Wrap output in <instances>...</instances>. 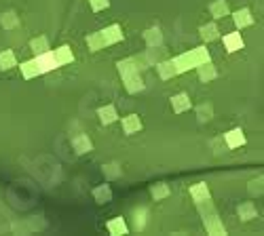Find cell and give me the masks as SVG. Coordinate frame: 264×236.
I'll return each instance as SVG.
<instances>
[{"mask_svg":"<svg viewBox=\"0 0 264 236\" xmlns=\"http://www.w3.org/2000/svg\"><path fill=\"white\" fill-rule=\"evenodd\" d=\"M146 68H148V64H146V59H144V55L142 57H127V59H123V62L116 64V70L121 76L142 72V70H146Z\"/></svg>","mask_w":264,"mask_h":236,"instance_id":"obj_1","label":"cell"},{"mask_svg":"<svg viewBox=\"0 0 264 236\" xmlns=\"http://www.w3.org/2000/svg\"><path fill=\"white\" fill-rule=\"evenodd\" d=\"M36 59V66H38V72L40 74H47V72H53V70H57V62H55V55L53 51H45V53H38L34 57Z\"/></svg>","mask_w":264,"mask_h":236,"instance_id":"obj_2","label":"cell"},{"mask_svg":"<svg viewBox=\"0 0 264 236\" xmlns=\"http://www.w3.org/2000/svg\"><path fill=\"white\" fill-rule=\"evenodd\" d=\"M102 32V38L106 42V46H110V44H116V42H121L125 38V34H123V28L118 26V23H112V26H108Z\"/></svg>","mask_w":264,"mask_h":236,"instance_id":"obj_3","label":"cell"},{"mask_svg":"<svg viewBox=\"0 0 264 236\" xmlns=\"http://www.w3.org/2000/svg\"><path fill=\"white\" fill-rule=\"evenodd\" d=\"M123 87H125L127 93H131V95H136V93H140V91L146 89V85H144V78L140 76V72H134V74L123 76Z\"/></svg>","mask_w":264,"mask_h":236,"instance_id":"obj_4","label":"cell"},{"mask_svg":"<svg viewBox=\"0 0 264 236\" xmlns=\"http://www.w3.org/2000/svg\"><path fill=\"white\" fill-rule=\"evenodd\" d=\"M222 42H224V49L229 51V53H237V51H241L243 46H245L241 32H231V34H224V36H222Z\"/></svg>","mask_w":264,"mask_h":236,"instance_id":"obj_5","label":"cell"},{"mask_svg":"<svg viewBox=\"0 0 264 236\" xmlns=\"http://www.w3.org/2000/svg\"><path fill=\"white\" fill-rule=\"evenodd\" d=\"M224 141H226V146H229V150H239V148H243L245 146V133H243V129H233V131H229L224 135Z\"/></svg>","mask_w":264,"mask_h":236,"instance_id":"obj_6","label":"cell"},{"mask_svg":"<svg viewBox=\"0 0 264 236\" xmlns=\"http://www.w3.org/2000/svg\"><path fill=\"white\" fill-rule=\"evenodd\" d=\"M121 127H123L125 135H136V133L142 131V118L138 114H129L121 121Z\"/></svg>","mask_w":264,"mask_h":236,"instance_id":"obj_7","label":"cell"},{"mask_svg":"<svg viewBox=\"0 0 264 236\" xmlns=\"http://www.w3.org/2000/svg\"><path fill=\"white\" fill-rule=\"evenodd\" d=\"M203 221H205V230H207V234H213V236H222V234H226V228H224L222 219L215 215V213H211V215H207V217H203Z\"/></svg>","mask_w":264,"mask_h":236,"instance_id":"obj_8","label":"cell"},{"mask_svg":"<svg viewBox=\"0 0 264 236\" xmlns=\"http://www.w3.org/2000/svg\"><path fill=\"white\" fill-rule=\"evenodd\" d=\"M72 150L76 152V154H87V152H91L93 150V144H91V139L85 135V133H78V135H74L72 137Z\"/></svg>","mask_w":264,"mask_h":236,"instance_id":"obj_9","label":"cell"},{"mask_svg":"<svg viewBox=\"0 0 264 236\" xmlns=\"http://www.w3.org/2000/svg\"><path fill=\"white\" fill-rule=\"evenodd\" d=\"M188 194H190V198H193L197 205H199V203H205V200H209V196H211V194H209V188H207L205 182H199V184H195V186H190Z\"/></svg>","mask_w":264,"mask_h":236,"instance_id":"obj_10","label":"cell"},{"mask_svg":"<svg viewBox=\"0 0 264 236\" xmlns=\"http://www.w3.org/2000/svg\"><path fill=\"white\" fill-rule=\"evenodd\" d=\"M171 108L175 114H182V112H188L193 108V101H190L188 93H178V95L171 97Z\"/></svg>","mask_w":264,"mask_h":236,"instance_id":"obj_11","label":"cell"},{"mask_svg":"<svg viewBox=\"0 0 264 236\" xmlns=\"http://www.w3.org/2000/svg\"><path fill=\"white\" fill-rule=\"evenodd\" d=\"M233 19H235L237 30L249 28L251 23H254V15H251V11H249V9H239L237 13H233Z\"/></svg>","mask_w":264,"mask_h":236,"instance_id":"obj_12","label":"cell"},{"mask_svg":"<svg viewBox=\"0 0 264 236\" xmlns=\"http://www.w3.org/2000/svg\"><path fill=\"white\" fill-rule=\"evenodd\" d=\"M106 230L110 232L112 236H125V234H129V226L125 223L123 217H112L110 221L106 223Z\"/></svg>","mask_w":264,"mask_h":236,"instance_id":"obj_13","label":"cell"},{"mask_svg":"<svg viewBox=\"0 0 264 236\" xmlns=\"http://www.w3.org/2000/svg\"><path fill=\"white\" fill-rule=\"evenodd\" d=\"M209 15L213 19H224V17H229L231 15V7L226 0H215V3L209 5Z\"/></svg>","mask_w":264,"mask_h":236,"instance_id":"obj_14","label":"cell"},{"mask_svg":"<svg viewBox=\"0 0 264 236\" xmlns=\"http://www.w3.org/2000/svg\"><path fill=\"white\" fill-rule=\"evenodd\" d=\"M53 55H55V62H57V66H68V64L74 62V53H72V49H70L68 44L57 46V49L53 51Z\"/></svg>","mask_w":264,"mask_h":236,"instance_id":"obj_15","label":"cell"},{"mask_svg":"<svg viewBox=\"0 0 264 236\" xmlns=\"http://www.w3.org/2000/svg\"><path fill=\"white\" fill-rule=\"evenodd\" d=\"M237 215L241 221H251V219H256L258 217V211H256V205L251 203V200H247V203H241L237 209Z\"/></svg>","mask_w":264,"mask_h":236,"instance_id":"obj_16","label":"cell"},{"mask_svg":"<svg viewBox=\"0 0 264 236\" xmlns=\"http://www.w3.org/2000/svg\"><path fill=\"white\" fill-rule=\"evenodd\" d=\"M98 116H100V123L102 125H112L116 118H118V112H116V105L108 103V105H102L98 110Z\"/></svg>","mask_w":264,"mask_h":236,"instance_id":"obj_17","label":"cell"},{"mask_svg":"<svg viewBox=\"0 0 264 236\" xmlns=\"http://www.w3.org/2000/svg\"><path fill=\"white\" fill-rule=\"evenodd\" d=\"M199 34H201V38L205 40V42H211V40H218L220 38V28H218V23H205V26H201L199 28Z\"/></svg>","mask_w":264,"mask_h":236,"instance_id":"obj_18","label":"cell"},{"mask_svg":"<svg viewBox=\"0 0 264 236\" xmlns=\"http://www.w3.org/2000/svg\"><path fill=\"white\" fill-rule=\"evenodd\" d=\"M197 72H199L201 82H211V80H215V76H218V70H215V66L211 62H205V64L197 66Z\"/></svg>","mask_w":264,"mask_h":236,"instance_id":"obj_19","label":"cell"},{"mask_svg":"<svg viewBox=\"0 0 264 236\" xmlns=\"http://www.w3.org/2000/svg\"><path fill=\"white\" fill-rule=\"evenodd\" d=\"M157 72L163 80H169L173 78L178 72H175V66H173V59H161V62L157 64Z\"/></svg>","mask_w":264,"mask_h":236,"instance_id":"obj_20","label":"cell"},{"mask_svg":"<svg viewBox=\"0 0 264 236\" xmlns=\"http://www.w3.org/2000/svg\"><path fill=\"white\" fill-rule=\"evenodd\" d=\"M93 198H95V203L98 205H106V203H110L112 200V188L108 186V184H102L98 186L93 190Z\"/></svg>","mask_w":264,"mask_h":236,"instance_id":"obj_21","label":"cell"},{"mask_svg":"<svg viewBox=\"0 0 264 236\" xmlns=\"http://www.w3.org/2000/svg\"><path fill=\"white\" fill-rule=\"evenodd\" d=\"M173 66H175L178 74H184V72H188V70H195V64H193V59H190L188 53H182V55L173 57Z\"/></svg>","mask_w":264,"mask_h":236,"instance_id":"obj_22","label":"cell"},{"mask_svg":"<svg viewBox=\"0 0 264 236\" xmlns=\"http://www.w3.org/2000/svg\"><path fill=\"white\" fill-rule=\"evenodd\" d=\"M144 59H146L148 66H157L161 59H165V49H163V44H161V46H148V51L144 53Z\"/></svg>","mask_w":264,"mask_h":236,"instance_id":"obj_23","label":"cell"},{"mask_svg":"<svg viewBox=\"0 0 264 236\" xmlns=\"http://www.w3.org/2000/svg\"><path fill=\"white\" fill-rule=\"evenodd\" d=\"M188 55H190V59H193L195 68L201 66V64H205V62H211V55H209V49H207V46H197V49L188 51Z\"/></svg>","mask_w":264,"mask_h":236,"instance_id":"obj_24","label":"cell"},{"mask_svg":"<svg viewBox=\"0 0 264 236\" xmlns=\"http://www.w3.org/2000/svg\"><path fill=\"white\" fill-rule=\"evenodd\" d=\"M19 70H21V76L30 80V78H36L40 72H38V66H36V59H28V62L19 64Z\"/></svg>","mask_w":264,"mask_h":236,"instance_id":"obj_25","label":"cell"},{"mask_svg":"<svg viewBox=\"0 0 264 236\" xmlns=\"http://www.w3.org/2000/svg\"><path fill=\"white\" fill-rule=\"evenodd\" d=\"M85 40H87V49H89L91 53H98V51H102L104 46H106V42H104V38H102V32H93V34H89Z\"/></svg>","mask_w":264,"mask_h":236,"instance_id":"obj_26","label":"cell"},{"mask_svg":"<svg viewBox=\"0 0 264 236\" xmlns=\"http://www.w3.org/2000/svg\"><path fill=\"white\" fill-rule=\"evenodd\" d=\"M144 40H146L148 46H161L163 44V32L159 28H150L144 32Z\"/></svg>","mask_w":264,"mask_h":236,"instance_id":"obj_27","label":"cell"},{"mask_svg":"<svg viewBox=\"0 0 264 236\" xmlns=\"http://www.w3.org/2000/svg\"><path fill=\"white\" fill-rule=\"evenodd\" d=\"M17 66V57L13 51H0V70L7 72V70H13Z\"/></svg>","mask_w":264,"mask_h":236,"instance_id":"obj_28","label":"cell"},{"mask_svg":"<svg viewBox=\"0 0 264 236\" xmlns=\"http://www.w3.org/2000/svg\"><path fill=\"white\" fill-rule=\"evenodd\" d=\"M213 118V105L211 103H201L197 105V121L203 125V123H209Z\"/></svg>","mask_w":264,"mask_h":236,"instance_id":"obj_29","label":"cell"},{"mask_svg":"<svg viewBox=\"0 0 264 236\" xmlns=\"http://www.w3.org/2000/svg\"><path fill=\"white\" fill-rule=\"evenodd\" d=\"M30 49H32L34 55L49 51V38H47V36H36V38H32V40H30Z\"/></svg>","mask_w":264,"mask_h":236,"instance_id":"obj_30","label":"cell"},{"mask_svg":"<svg viewBox=\"0 0 264 236\" xmlns=\"http://www.w3.org/2000/svg\"><path fill=\"white\" fill-rule=\"evenodd\" d=\"M0 23H3L5 30H15V28H19V15H15L13 11L3 13V15H0Z\"/></svg>","mask_w":264,"mask_h":236,"instance_id":"obj_31","label":"cell"},{"mask_svg":"<svg viewBox=\"0 0 264 236\" xmlns=\"http://www.w3.org/2000/svg\"><path fill=\"white\" fill-rule=\"evenodd\" d=\"M150 194H152V198L154 200H165L167 196H169L171 194V188L169 186H167V184H154L152 188H150Z\"/></svg>","mask_w":264,"mask_h":236,"instance_id":"obj_32","label":"cell"},{"mask_svg":"<svg viewBox=\"0 0 264 236\" xmlns=\"http://www.w3.org/2000/svg\"><path fill=\"white\" fill-rule=\"evenodd\" d=\"M104 175L108 177V180H116V177H121L123 175L121 164H118V162H108L104 167Z\"/></svg>","mask_w":264,"mask_h":236,"instance_id":"obj_33","label":"cell"},{"mask_svg":"<svg viewBox=\"0 0 264 236\" xmlns=\"http://www.w3.org/2000/svg\"><path fill=\"white\" fill-rule=\"evenodd\" d=\"M211 150L215 156H220L224 152H229V146H226V141L222 137H215V139H211Z\"/></svg>","mask_w":264,"mask_h":236,"instance_id":"obj_34","label":"cell"},{"mask_svg":"<svg viewBox=\"0 0 264 236\" xmlns=\"http://www.w3.org/2000/svg\"><path fill=\"white\" fill-rule=\"evenodd\" d=\"M146 215H148V211L144 209V207H140L138 211H136V228L138 230H144V226H146Z\"/></svg>","mask_w":264,"mask_h":236,"instance_id":"obj_35","label":"cell"},{"mask_svg":"<svg viewBox=\"0 0 264 236\" xmlns=\"http://www.w3.org/2000/svg\"><path fill=\"white\" fill-rule=\"evenodd\" d=\"M262 177H258V180H251L249 182V186H247V190H249V194L251 196H260L262 194Z\"/></svg>","mask_w":264,"mask_h":236,"instance_id":"obj_36","label":"cell"},{"mask_svg":"<svg viewBox=\"0 0 264 236\" xmlns=\"http://www.w3.org/2000/svg\"><path fill=\"white\" fill-rule=\"evenodd\" d=\"M89 7L95 11V13H100V11H106L110 7V0H89Z\"/></svg>","mask_w":264,"mask_h":236,"instance_id":"obj_37","label":"cell"}]
</instances>
